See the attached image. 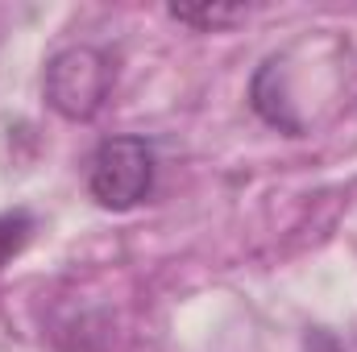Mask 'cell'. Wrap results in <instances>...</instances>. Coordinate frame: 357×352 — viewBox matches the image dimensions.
I'll return each instance as SVG.
<instances>
[{
  "instance_id": "cell-1",
  "label": "cell",
  "mask_w": 357,
  "mask_h": 352,
  "mask_svg": "<svg viewBox=\"0 0 357 352\" xmlns=\"http://www.w3.org/2000/svg\"><path fill=\"white\" fill-rule=\"evenodd\" d=\"M154 175H158L154 141L137 133L104 137L88 162V195L104 211H133L137 203L150 199Z\"/></svg>"
},
{
  "instance_id": "cell-2",
  "label": "cell",
  "mask_w": 357,
  "mask_h": 352,
  "mask_svg": "<svg viewBox=\"0 0 357 352\" xmlns=\"http://www.w3.org/2000/svg\"><path fill=\"white\" fill-rule=\"evenodd\" d=\"M116 79V67L104 50L96 46H67L59 50L50 63H46V75H42V91H46V104L67 116V120H91Z\"/></svg>"
},
{
  "instance_id": "cell-3",
  "label": "cell",
  "mask_w": 357,
  "mask_h": 352,
  "mask_svg": "<svg viewBox=\"0 0 357 352\" xmlns=\"http://www.w3.org/2000/svg\"><path fill=\"white\" fill-rule=\"evenodd\" d=\"M167 13L178 25H191L199 33H220V29H233L250 17L245 4H171Z\"/></svg>"
},
{
  "instance_id": "cell-4",
  "label": "cell",
  "mask_w": 357,
  "mask_h": 352,
  "mask_svg": "<svg viewBox=\"0 0 357 352\" xmlns=\"http://www.w3.org/2000/svg\"><path fill=\"white\" fill-rule=\"evenodd\" d=\"M33 237V216L25 207H13V211H0V269L13 262Z\"/></svg>"
},
{
  "instance_id": "cell-5",
  "label": "cell",
  "mask_w": 357,
  "mask_h": 352,
  "mask_svg": "<svg viewBox=\"0 0 357 352\" xmlns=\"http://www.w3.org/2000/svg\"><path fill=\"white\" fill-rule=\"evenodd\" d=\"M303 352H345V349L333 340V332H324V328H312V332L303 336Z\"/></svg>"
}]
</instances>
